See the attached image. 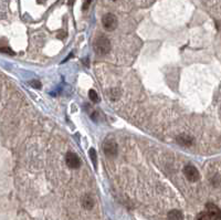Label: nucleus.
<instances>
[{
    "instance_id": "nucleus-1",
    "label": "nucleus",
    "mask_w": 221,
    "mask_h": 220,
    "mask_svg": "<svg viewBox=\"0 0 221 220\" xmlns=\"http://www.w3.org/2000/svg\"><path fill=\"white\" fill-rule=\"evenodd\" d=\"M93 49L98 55H106L111 51V42L104 35H100L95 39L93 43Z\"/></svg>"
},
{
    "instance_id": "nucleus-2",
    "label": "nucleus",
    "mask_w": 221,
    "mask_h": 220,
    "mask_svg": "<svg viewBox=\"0 0 221 220\" xmlns=\"http://www.w3.org/2000/svg\"><path fill=\"white\" fill-rule=\"evenodd\" d=\"M102 24H103L105 30L107 31L115 30L117 27L116 15H113V13H106V15H104L103 18H102Z\"/></svg>"
},
{
    "instance_id": "nucleus-3",
    "label": "nucleus",
    "mask_w": 221,
    "mask_h": 220,
    "mask_svg": "<svg viewBox=\"0 0 221 220\" xmlns=\"http://www.w3.org/2000/svg\"><path fill=\"white\" fill-rule=\"evenodd\" d=\"M184 174H185L186 178L190 182H198L199 178H200L199 170H198L194 165H186V166L184 167Z\"/></svg>"
},
{
    "instance_id": "nucleus-4",
    "label": "nucleus",
    "mask_w": 221,
    "mask_h": 220,
    "mask_svg": "<svg viewBox=\"0 0 221 220\" xmlns=\"http://www.w3.org/2000/svg\"><path fill=\"white\" fill-rule=\"evenodd\" d=\"M104 154L109 157H115L117 155V144L113 139H106L103 144Z\"/></svg>"
},
{
    "instance_id": "nucleus-5",
    "label": "nucleus",
    "mask_w": 221,
    "mask_h": 220,
    "mask_svg": "<svg viewBox=\"0 0 221 220\" xmlns=\"http://www.w3.org/2000/svg\"><path fill=\"white\" fill-rule=\"evenodd\" d=\"M65 163L68 167H70L72 169H78L81 166V160L78 155L74 153H68L65 155Z\"/></svg>"
},
{
    "instance_id": "nucleus-6",
    "label": "nucleus",
    "mask_w": 221,
    "mask_h": 220,
    "mask_svg": "<svg viewBox=\"0 0 221 220\" xmlns=\"http://www.w3.org/2000/svg\"><path fill=\"white\" fill-rule=\"evenodd\" d=\"M207 213L210 216L212 220H221V210L217 205H214L212 202H208L207 206Z\"/></svg>"
},
{
    "instance_id": "nucleus-7",
    "label": "nucleus",
    "mask_w": 221,
    "mask_h": 220,
    "mask_svg": "<svg viewBox=\"0 0 221 220\" xmlns=\"http://www.w3.org/2000/svg\"><path fill=\"white\" fill-rule=\"evenodd\" d=\"M177 142L182 146H191L194 143V138L188 135H180L177 137Z\"/></svg>"
},
{
    "instance_id": "nucleus-8",
    "label": "nucleus",
    "mask_w": 221,
    "mask_h": 220,
    "mask_svg": "<svg viewBox=\"0 0 221 220\" xmlns=\"http://www.w3.org/2000/svg\"><path fill=\"white\" fill-rule=\"evenodd\" d=\"M82 206L86 209V210H90L94 207V200L93 198L91 197L90 195H85L84 197L82 198Z\"/></svg>"
},
{
    "instance_id": "nucleus-9",
    "label": "nucleus",
    "mask_w": 221,
    "mask_h": 220,
    "mask_svg": "<svg viewBox=\"0 0 221 220\" xmlns=\"http://www.w3.org/2000/svg\"><path fill=\"white\" fill-rule=\"evenodd\" d=\"M167 218H168V220H184V216H182L181 211H179L177 209L170 210L167 215Z\"/></svg>"
},
{
    "instance_id": "nucleus-10",
    "label": "nucleus",
    "mask_w": 221,
    "mask_h": 220,
    "mask_svg": "<svg viewBox=\"0 0 221 220\" xmlns=\"http://www.w3.org/2000/svg\"><path fill=\"white\" fill-rule=\"evenodd\" d=\"M89 97L90 100L92 101L93 103H97L100 101V97H98V94H97L94 90H90L89 91Z\"/></svg>"
},
{
    "instance_id": "nucleus-11",
    "label": "nucleus",
    "mask_w": 221,
    "mask_h": 220,
    "mask_svg": "<svg viewBox=\"0 0 221 220\" xmlns=\"http://www.w3.org/2000/svg\"><path fill=\"white\" fill-rule=\"evenodd\" d=\"M89 155H90V157H91V159H92V162H93L94 167L96 168L97 162H96V152H95V149H94V148H91L89 151Z\"/></svg>"
},
{
    "instance_id": "nucleus-12",
    "label": "nucleus",
    "mask_w": 221,
    "mask_h": 220,
    "mask_svg": "<svg viewBox=\"0 0 221 220\" xmlns=\"http://www.w3.org/2000/svg\"><path fill=\"white\" fill-rule=\"evenodd\" d=\"M109 95L113 101H116L117 99H118V96H120V92H118V90H116V89H112L109 91Z\"/></svg>"
},
{
    "instance_id": "nucleus-13",
    "label": "nucleus",
    "mask_w": 221,
    "mask_h": 220,
    "mask_svg": "<svg viewBox=\"0 0 221 220\" xmlns=\"http://www.w3.org/2000/svg\"><path fill=\"white\" fill-rule=\"evenodd\" d=\"M196 220H212V219L210 218V216L207 213H198Z\"/></svg>"
},
{
    "instance_id": "nucleus-14",
    "label": "nucleus",
    "mask_w": 221,
    "mask_h": 220,
    "mask_svg": "<svg viewBox=\"0 0 221 220\" xmlns=\"http://www.w3.org/2000/svg\"><path fill=\"white\" fill-rule=\"evenodd\" d=\"M0 52L7 53V54H9V55H15V52H13L10 48H6V46H1V48H0Z\"/></svg>"
},
{
    "instance_id": "nucleus-15",
    "label": "nucleus",
    "mask_w": 221,
    "mask_h": 220,
    "mask_svg": "<svg viewBox=\"0 0 221 220\" xmlns=\"http://www.w3.org/2000/svg\"><path fill=\"white\" fill-rule=\"evenodd\" d=\"M92 2V0H83V4H82V9L85 11L90 8V4Z\"/></svg>"
},
{
    "instance_id": "nucleus-16",
    "label": "nucleus",
    "mask_w": 221,
    "mask_h": 220,
    "mask_svg": "<svg viewBox=\"0 0 221 220\" xmlns=\"http://www.w3.org/2000/svg\"><path fill=\"white\" fill-rule=\"evenodd\" d=\"M30 84L35 88V89H41V83H40L39 81H35V80H33V81L30 82Z\"/></svg>"
},
{
    "instance_id": "nucleus-17",
    "label": "nucleus",
    "mask_w": 221,
    "mask_h": 220,
    "mask_svg": "<svg viewBox=\"0 0 221 220\" xmlns=\"http://www.w3.org/2000/svg\"><path fill=\"white\" fill-rule=\"evenodd\" d=\"M74 1H75V0H69V1H68V4H69L71 6V4H74Z\"/></svg>"
},
{
    "instance_id": "nucleus-18",
    "label": "nucleus",
    "mask_w": 221,
    "mask_h": 220,
    "mask_svg": "<svg viewBox=\"0 0 221 220\" xmlns=\"http://www.w3.org/2000/svg\"><path fill=\"white\" fill-rule=\"evenodd\" d=\"M112 1H116V0H112Z\"/></svg>"
}]
</instances>
